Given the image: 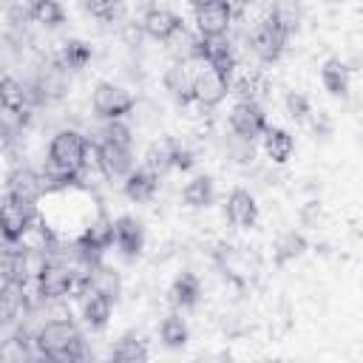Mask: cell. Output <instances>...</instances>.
<instances>
[{
	"mask_svg": "<svg viewBox=\"0 0 363 363\" xmlns=\"http://www.w3.org/2000/svg\"><path fill=\"white\" fill-rule=\"evenodd\" d=\"M88 142L77 130H60L48 145V167H45V184L48 187H65L77 179V173L85 167Z\"/></svg>",
	"mask_w": 363,
	"mask_h": 363,
	"instance_id": "6da1fadb",
	"label": "cell"
},
{
	"mask_svg": "<svg viewBox=\"0 0 363 363\" xmlns=\"http://www.w3.org/2000/svg\"><path fill=\"white\" fill-rule=\"evenodd\" d=\"M91 105H94L96 116H102V119H122L125 113H130L136 108L133 96L113 82H99L91 94Z\"/></svg>",
	"mask_w": 363,
	"mask_h": 363,
	"instance_id": "8992f818",
	"label": "cell"
},
{
	"mask_svg": "<svg viewBox=\"0 0 363 363\" xmlns=\"http://www.w3.org/2000/svg\"><path fill=\"white\" fill-rule=\"evenodd\" d=\"M28 14H31L34 23H40L45 28H57V26L65 23V11H62V6L57 0H34Z\"/></svg>",
	"mask_w": 363,
	"mask_h": 363,
	"instance_id": "4316f807",
	"label": "cell"
},
{
	"mask_svg": "<svg viewBox=\"0 0 363 363\" xmlns=\"http://www.w3.org/2000/svg\"><path fill=\"white\" fill-rule=\"evenodd\" d=\"M320 82L332 96H346L349 94V68L340 60H326L320 68Z\"/></svg>",
	"mask_w": 363,
	"mask_h": 363,
	"instance_id": "7402d4cb",
	"label": "cell"
},
{
	"mask_svg": "<svg viewBox=\"0 0 363 363\" xmlns=\"http://www.w3.org/2000/svg\"><path fill=\"white\" fill-rule=\"evenodd\" d=\"M233 23V11L221 3V0H213L207 6H199L196 9V28L201 37L213 40V37H224L227 28Z\"/></svg>",
	"mask_w": 363,
	"mask_h": 363,
	"instance_id": "4fadbf2b",
	"label": "cell"
},
{
	"mask_svg": "<svg viewBox=\"0 0 363 363\" xmlns=\"http://www.w3.org/2000/svg\"><path fill=\"white\" fill-rule=\"evenodd\" d=\"M224 213H227V218H230L235 227H252V224L258 221V204H255V199H252L247 190H241V187L227 196Z\"/></svg>",
	"mask_w": 363,
	"mask_h": 363,
	"instance_id": "2e32d148",
	"label": "cell"
},
{
	"mask_svg": "<svg viewBox=\"0 0 363 363\" xmlns=\"http://www.w3.org/2000/svg\"><path fill=\"white\" fill-rule=\"evenodd\" d=\"M201 57H204V60H207L213 68H218L224 77H230V74H233V68H235V54H233V45H230L224 37H213V40H207V37H204Z\"/></svg>",
	"mask_w": 363,
	"mask_h": 363,
	"instance_id": "ac0fdd59",
	"label": "cell"
},
{
	"mask_svg": "<svg viewBox=\"0 0 363 363\" xmlns=\"http://www.w3.org/2000/svg\"><path fill=\"white\" fill-rule=\"evenodd\" d=\"M230 130L238 133V136H244V139L264 136V130H267V116H264L261 105L252 102V99L235 102L233 111H230Z\"/></svg>",
	"mask_w": 363,
	"mask_h": 363,
	"instance_id": "30bf717a",
	"label": "cell"
},
{
	"mask_svg": "<svg viewBox=\"0 0 363 363\" xmlns=\"http://www.w3.org/2000/svg\"><path fill=\"white\" fill-rule=\"evenodd\" d=\"M221 3H224V6H227L233 14H241V11L250 6V0H221Z\"/></svg>",
	"mask_w": 363,
	"mask_h": 363,
	"instance_id": "f35d334b",
	"label": "cell"
},
{
	"mask_svg": "<svg viewBox=\"0 0 363 363\" xmlns=\"http://www.w3.org/2000/svg\"><path fill=\"white\" fill-rule=\"evenodd\" d=\"M31 85L37 88V94H40L43 102H57V99H62V96L68 94V68L60 65V62L51 57V60L34 74Z\"/></svg>",
	"mask_w": 363,
	"mask_h": 363,
	"instance_id": "8fae6325",
	"label": "cell"
},
{
	"mask_svg": "<svg viewBox=\"0 0 363 363\" xmlns=\"http://www.w3.org/2000/svg\"><path fill=\"white\" fill-rule=\"evenodd\" d=\"M173 147H176V142H170V139H162V142L150 145L147 153H145V167L153 170L156 176H162L167 167H173Z\"/></svg>",
	"mask_w": 363,
	"mask_h": 363,
	"instance_id": "83f0119b",
	"label": "cell"
},
{
	"mask_svg": "<svg viewBox=\"0 0 363 363\" xmlns=\"http://www.w3.org/2000/svg\"><path fill=\"white\" fill-rule=\"evenodd\" d=\"M227 94H230V77H224L218 68H213L207 60H201V65L196 71V82H193V99L204 108H213Z\"/></svg>",
	"mask_w": 363,
	"mask_h": 363,
	"instance_id": "5b68a950",
	"label": "cell"
},
{
	"mask_svg": "<svg viewBox=\"0 0 363 363\" xmlns=\"http://www.w3.org/2000/svg\"><path fill=\"white\" fill-rule=\"evenodd\" d=\"M204 57H187V60H176L167 71H164V88L170 91L173 99H179L182 105L193 99V82H196V71L201 65Z\"/></svg>",
	"mask_w": 363,
	"mask_h": 363,
	"instance_id": "ba28073f",
	"label": "cell"
},
{
	"mask_svg": "<svg viewBox=\"0 0 363 363\" xmlns=\"http://www.w3.org/2000/svg\"><path fill=\"white\" fill-rule=\"evenodd\" d=\"M54 60H57L60 65H65L68 71H77V68H82V65L91 60V45H85L82 40H68V43H62V48L54 54Z\"/></svg>",
	"mask_w": 363,
	"mask_h": 363,
	"instance_id": "d4e9b609",
	"label": "cell"
},
{
	"mask_svg": "<svg viewBox=\"0 0 363 363\" xmlns=\"http://www.w3.org/2000/svg\"><path fill=\"white\" fill-rule=\"evenodd\" d=\"M45 190H48V184H45V176L43 173H34L28 167H17L9 176V190L6 193L17 196V199H26V201H37Z\"/></svg>",
	"mask_w": 363,
	"mask_h": 363,
	"instance_id": "9a60e30c",
	"label": "cell"
},
{
	"mask_svg": "<svg viewBox=\"0 0 363 363\" xmlns=\"http://www.w3.org/2000/svg\"><path fill=\"white\" fill-rule=\"evenodd\" d=\"M303 250H306L303 235H298V233H286V235H281V241L275 244V264L284 267L289 258H298Z\"/></svg>",
	"mask_w": 363,
	"mask_h": 363,
	"instance_id": "d6a6232c",
	"label": "cell"
},
{
	"mask_svg": "<svg viewBox=\"0 0 363 363\" xmlns=\"http://www.w3.org/2000/svg\"><path fill=\"white\" fill-rule=\"evenodd\" d=\"M111 357H113L116 363H139V360H147V349H145V343H142L136 335H125V337L113 346Z\"/></svg>",
	"mask_w": 363,
	"mask_h": 363,
	"instance_id": "f546056e",
	"label": "cell"
},
{
	"mask_svg": "<svg viewBox=\"0 0 363 363\" xmlns=\"http://www.w3.org/2000/svg\"><path fill=\"white\" fill-rule=\"evenodd\" d=\"M96 164L108 179H122L133 170V153H130L128 145L99 139L96 142Z\"/></svg>",
	"mask_w": 363,
	"mask_h": 363,
	"instance_id": "9c48e42d",
	"label": "cell"
},
{
	"mask_svg": "<svg viewBox=\"0 0 363 363\" xmlns=\"http://www.w3.org/2000/svg\"><path fill=\"white\" fill-rule=\"evenodd\" d=\"M88 3V9H91V14L94 17H99V20H119L122 17V11H125V3L122 0H85Z\"/></svg>",
	"mask_w": 363,
	"mask_h": 363,
	"instance_id": "836d02e7",
	"label": "cell"
},
{
	"mask_svg": "<svg viewBox=\"0 0 363 363\" xmlns=\"http://www.w3.org/2000/svg\"><path fill=\"white\" fill-rule=\"evenodd\" d=\"M182 199H184V204H190V207H207V204L213 201V179H210V176H196L193 182L184 184Z\"/></svg>",
	"mask_w": 363,
	"mask_h": 363,
	"instance_id": "f1b7e54d",
	"label": "cell"
},
{
	"mask_svg": "<svg viewBox=\"0 0 363 363\" xmlns=\"http://www.w3.org/2000/svg\"><path fill=\"white\" fill-rule=\"evenodd\" d=\"M142 31H145L147 37L159 40V43H170V40H176V37L184 31V23H182V17H179L176 11L153 6V9H147L145 17H142Z\"/></svg>",
	"mask_w": 363,
	"mask_h": 363,
	"instance_id": "7c38bea8",
	"label": "cell"
},
{
	"mask_svg": "<svg viewBox=\"0 0 363 363\" xmlns=\"http://www.w3.org/2000/svg\"><path fill=\"white\" fill-rule=\"evenodd\" d=\"M34 221H37L34 201H26V199L6 193V199H3V238H6V244L23 241V235L34 227Z\"/></svg>",
	"mask_w": 363,
	"mask_h": 363,
	"instance_id": "277c9868",
	"label": "cell"
},
{
	"mask_svg": "<svg viewBox=\"0 0 363 363\" xmlns=\"http://www.w3.org/2000/svg\"><path fill=\"white\" fill-rule=\"evenodd\" d=\"M269 17H272L286 34H295V31L301 28V20H303L301 0H275L272 9H269Z\"/></svg>",
	"mask_w": 363,
	"mask_h": 363,
	"instance_id": "603a6c76",
	"label": "cell"
},
{
	"mask_svg": "<svg viewBox=\"0 0 363 363\" xmlns=\"http://www.w3.org/2000/svg\"><path fill=\"white\" fill-rule=\"evenodd\" d=\"M190 3H193V6L199 9V6H207V3H213V0H190Z\"/></svg>",
	"mask_w": 363,
	"mask_h": 363,
	"instance_id": "ab89813d",
	"label": "cell"
},
{
	"mask_svg": "<svg viewBox=\"0 0 363 363\" xmlns=\"http://www.w3.org/2000/svg\"><path fill=\"white\" fill-rule=\"evenodd\" d=\"M82 295V318H85V323L91 326V329H105V323H108V318H111V298L108 295H102V292H96V289H82L79 292Z\"/></svg>",
	"mask_w": 363,
	"mask_h": 363,
	"instance_id": "e0dca14e",
	"label": "cell"
},
{
	"mask_svg": "<svg viewBox=\"0 0 363 363\" xmlns=\"http://www.w3.org/2000/svg\"><path fill=\"white\" fill-rule=\"evenodd\" d=\"M159 335H162V343L170 346V349H182L187 343V323L179 318V315H167L159 326Z\"/></svg>",
	"mask_w": 363,
	"mask_h": 363,
	"instance_id": "4dcf8cb0",
	"label": "cell"
},
{
	"mask_svg": "<svg viewBox=\"0 0 363 363\" xmlns=\"http://www.w3.org/2000/svg\"><path fill=\"white\" fill-rule=\"evenodd\" d=\"M34 343H37L40 357H48V360H57V363H74V360L85 357V340L68 318L45 320L34 332Z\"/></svg>",
	"mask_w": 363,
	"mask_h": 363,
	"instance_id": "7a4b0ae2",
	"label": "cell"
},
{
	"mask_svg": "<svg viewBox=\"0 0 363 363\" xmlns=\"http://www.w3.org/2000/svg\"><path fill=\"white\" fill-rule=\"evenodd\" d=\"M156 184H159V176L153 170H147V167L130 170L125 176V196L130 201H150L156 193Z\"/></svg>",
	"mask_w": 363,
	"mask_h": 363,
	"instance_id": "d6986e66",
	"label": "cell"
},
{
	"mask_svg": "<svg viewBox=\"0 0 363 363\" xmlns=\"http://www.w3.org/2000/svg\"><path fill=\"white\" fill-rule=\"evenodd\" d=\"M23 306H26V286L6 281L3 292H0V323H6V326L14 323L17 315L23 312Z\"/></svg>",
	"mask_w": 363,
	"mask_h": 363,
	"instance_id": "44dd1931",
	"label": "cell"
},
{
	"mask_svg": "<svg viewBox=\"0 0 363 363\" xmlns=\"http://www.w3.org/2000/svg\"><path fill=\"white\" fill-rule=\"evenodd\" d=\"M170 303L176 306V309H190V306H196L199 303V298H201V284H199V278L193 275V272H182L176 281H173V286H170Z\"/></svg>",
	"mask_w": 363,
	"mask_h": 363,
	"instance_id": "ffe728a7",
	"label": "cell"
},
{
	"mask_svg": "<svg viewBox=\"0 0 363 363\" xmlns=\"http://www.w3.org/2000/svg\"><path fill=\"white\" fill-rule=\"evenodd\" d=\"M173 167H176V170H190V167H193V153H190L187 147L176 145V147H173Z\"/></svg>",
	"mask_w": 363,
	"mask_h": 363,
	"instance_id": "74e56055",
	"label": "cell"
},
{
	"mask_svg": "<svg viewBox=\"0 0 363 363\" xmlns=\"http://www.w3.org/2000/svg\"><path fill=\"white\" fill-rule=\"evenodd\" d=\"M113 244L122 250L125 258H133L145 247V230L133 216H119L113 221Z\"/></svg>",
	"mask_w": 363,
	"mask_h": 363,
	"instance_id": "5bb4252c",
	"label": "cell"
},
{
	"mask_svg": "<svg viewBox=\"0 0 363 363\" xmlns=\"http://www.w3.org/2000/svg\"><path fill=\"white\" fill-rule=\"evenodd\" d=\"M99 139H111V142H119V145H133V136H130V128L122 125L119 119H108V125L99 130Z\"/></svg>",
	"mask_w": 363,
	"mask_h": 363,
	"instance_id": "e575fe53",
	"label": "cell"
},
{
	"mask_svg": "<svg viewBox=\"0 0 363 363\" xmlns=\"http://www.w3.org/2000/svg\"><path fill=\"white\" fill-rule=\"evenodd\" d=\"M3 108H11V111H26V108H31V105H28L26 82H17L14 77H6V79H3Z\"/></svg>",
	"mask_w": 363,
	"mask_h": 363,
	"instance_id": "1f68e13d",
	"label": "cell"
},
{
	"mask_svg": "<svg viewBox=\"0 0 363 363\" xmlns=\"http://www.w3.org/2000/svg\"><path fill=\"white\" fill-rule=\"evenodd\" d=\"M88 286H91V289H96V292H102V295H108L111 301H116V298H119V289H122L119 275H116L111 267H102V264H96V267L91 269ZM88 286H85V289H88Z\"/></svg>",
	"mask_w": 363,
	"mask_h": 363,
	"instance_id": "484cf974",
	"label": "cell"
},
{
	"mask_svg": "<svg viewBox=\"0 0 363 363\" xmlns=\"http://www.w3.org/2000/svg\"><path fill=\"white\" fill-rule=\"evenodd\" d=\"M37 281V295L45 298V301H60L62 295L74 292L77 289V267L68 264L65 258L60 255H51L48 264L40 269V275L34 278Z\"/></svg>",
	"mask_w": 363,
	"mask_h": 363,
	"instance_id": "3957f363",
	"label": "cell"
},
{
	"mask_svg": "<svg viewBox=\"0 0 363 363\" xmlns=\"http://www.w3.org/2000/svg\"><path fill=\"white\" fill-rule=\"evenodd\" d=\"M227 153H230L235 162H247V159H252V139H244V136L233 133V136L227 139Z\"/></svg>",
	"mask_w": 363,
	"mask_h": 363,
	"instance_id": "d590c367",
	"label": "cell"
},
{
	"mask_svg": "<svg viewBox=\"0 0 363 363\" xmlns=\"http://www.w3.org/2000/svg\"><path fill=\"white\" fill-rule=\"evenodd\" d=\"M292 147H295V142L284 128H267L264 130V150H267V156L272 162L284 164L292 156Z\"/></svg>",
	"mask_w": 363,
	"mask_h": 363,
	"instance_id": "cb8c5ba5",
	"label": "cell"
},
{
	"mask_svg": "<svg viewBox=\"0 0 363 363\" xmlns=\"http://www.w3.org/2000/svg\"><path fill=\"white\" fill-rule=\"evenodd\" d=\"M286 111H289L292 119H306V116H309V102H306V96L298 94V91H289V94H286Z\"/></svg>",
	"mask_w": 363,
	"mask_h": 363,
	"instance_id": "8d00e7d4",
	"label": "cell"
},
{
	"mask_svg": "<svg viewBox=\"0 0 363 363\" xmlns=\"http://www.w3.org/2000/svg\"><path fill=\"white\" fill-rule=\"evenodd\" d=\"M286 31L267 14L255 28H252V34H250V48L255 51V57L258 60H264V62H275L278 57H281V51H284V45H286Z\"/></svg>",
	"mask_w": 363,
	"mask_h": 363,
	"instance_id": "52a82bcc",
	"label": "cell"
}]
</instances>
